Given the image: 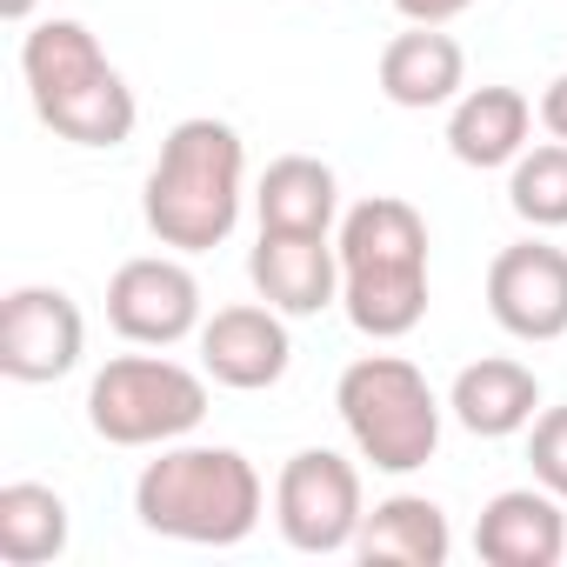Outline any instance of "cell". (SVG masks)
Listing matches in <instances>:
<instances>
[{
	"mask_svg": "<svg viewBox=\"0 0 567 567\" xmlns=\"http://www.w3.org/2000/svg\"><path fill=\"white\" fill-rule=\"evenodd\" d=\"M341 308L368 341H401L427 321V220L394 200L368 194L341 214Z\"/></svg>",
	"mask_w": 567,
	"mask_h": 567,
	"instance_id": "obj_1",
	"label": "cell"
},
{
	"mask_svg": "<svg viewBox=\"0 0 567 567\" xmlns=\"http://www.w3.org/2000/svg\"><path fill=\"white\" fill-rule=\"evenodd\" d=\"M247 200V147L227 121L194 114L161 141V161L147 167V234L174 254H207L234 234Z\"/></svg>",
	"mask_w": 567,
	"mask_h": 567,
	"instance_id": "obj_2",
	"label": "cell"
},
{
	"mask_svg": "<svg viewBox=\"0 0 567 567\" xmlns=\"http://www.w3.org/2000/svg\"><path fill=\"white\" fill-rule=\"evenodd\" d=\"M260 474L240 447H187L167 441L141 481H134V514L147 534L187 540V547H240L260 527Z\"/></svg>",
	"mask_w": 567,
	"mask_h": 567,
	"instance_id": "obj_3",
	"label": "cell"
},
{
	"mask_svg": "<svg viewBox=\"0 0 567 567\" xmlns=\"http://www.w3.org/2000/svg\"><path fill=\"white\" fill-rule=\"evenodd\" d=\"M21 74H28L34 114L74 147H121L141 121L134 87L81 21H34L21 41Z\"/></svg>",
	"mask_w": 567,
	"mask_h": 567,
	"instance_id": "obj_4",
	"label": "cell"
},
{
	"mask_svg": "<svg viewBox=\"0 0 567 567\" xmlns=\"http://www.w3.org/2000/svg\"><path fill=\"white\" fill-rule=\"evenodd\" d=\"M334 408H341V427H348L354 454L374 461L381 474H414L441 447V414L447 408L408 354L348 361L341 381H334Z\"/></svg>",
	"mask_w": 567,
	"mask_h": 567,
	"instance_id": "obj_5",
	"label": "cell"
},
{
	"mask_svg": "<svg viewBox=\"0 0 567 567\" xmlns=\"http://www.w3.org/2000/svg\"><path fill=\"white\" fill-rule=\"evenodd\" d=\"M207 421V374L167 354H121L87 388V427L107 447H167Z\"/></svg>",
	"mask_w": 567,
	"mask_h": 567,
	"instance_id": "obj_6",
	"label": "cell"
},
{
	"mask_svg": "<svg viewBox=\"0 0 567 567\" xmlns=\"http://www.w3.org/2000/svg\"><path fill=\"white\" fill-rule=\"evenodd\" d=\"M368 520V501H361V467L334 447H301L288 454L274 481V527L295 554H341L354 547Z\"/></svg>",
	"mask_w": 567,
	"mask_h": 567,
	"instance_id": "obj_7",
	"label": "cell"
},
{
	"mask_svg": "<svg viewBox=\"0 0 567 567\" xmlns=\"http://www.w3.org/2000/svg\"><path fill=\"white\" fill-rule=\"evenodd\" d=\"M107 321L134 348H174L200 334V280L174 254H134L107 280Z\"/></svg>",
	"mask_w": 567,
	"mask_h": 567,
	"instance_id": "obj_8",
	"label": "cell"
},
{
	"mask_svg": "<svg viewBox=\"0 0 567 567\" xmlns=\"http://www.w3.org/2000/svg\"><path fill=\"white\" fill-rule=\"evenodd\" d=\"M87 354V321L61 288H14L0 301V374L21 388H48L74 374Z\"/></svg>",
	"mask_w": 567,
	"mask_h": 567,
	"instance_id": "obj_9",
	"label": "cell"
},
{
	"mask_svg": "<svg viewBox=\"0 0 567 567\" xmlns=\"http://www.w3.org/2000/svg\"><path fill=\"white\" fill-rule=\"evenodd\" d=\"M487 315L514 341H560L567 334V247L514 240L487 260Z\"/></svg>",
	"mask_w": 567,
	"mask_h": 567,
	"instance_id": "obj_10",
	"label": "cell"
},
{
	"mask_svg": "<svg viewBox=\"0 0 567 567\" xmlns=\"http://www.w3.org/2000/svg\"><path fill=\"white\" fill-rule=\"evenodd\" d=\"M288 368H295V334H288L280 308L240 301V308H214V321H200V374L214 388L260 394Z\"/></svg>",
	"mask_w": 567,
	"mask_h": 567,
	"instance_id": "obj_11",
	"label": "cell"
},
{
	"mask_svg": "<svg viewBox=\"0 0 567 567\" xmlns=\"http://www.w3.org/2000/svg\"><path fill=\"white\" fill-rule=\"evenodd\" d=\"M247 274L267 308H280L288 321H308L321 308L341 301V247L328 234H274L260 227L254 254H247Z\"/></svg>",
	"mask_w": 567,
	"mask_h": 567,
	"instance_id": "obj_12",
	"label": "cell"
},
{
	"mask_svg": "<svg viewBox=\"0 0 567 567\" xmlns=\"http://www.w3.org/2000/svg\"><path fill=\"white\" fill-rule=\"evenodd\" d=\"M474 554L487 567H560V554H567L560 494H547L540 481L494 494L474 520Z\"/></svg>",
	"mask_w": 567,
	"mask_h": 567,
	"instance_id": "obj_13",
	"label": "cell"
},
{
	"mask_svg": "<svg viewBox=\"0 0 567 567\" xmlns=\"http://www.w3.org/2000/svg\"><path fill=\"white\" fill-rule=\"evenodd\" d=\"M461 87H467V54H461L454 34L408 21V34H394V41L381 48V94H388L394 107H408V114L454 107Z\"/></svg>",
	"mask_w": 567,
	"mask_h": 567,
	"instance_id": "obj_14",
	"label": "cell"
},
{
	"mask_svg": "<svg viewBox=\"0 0 567 567\" xmlns=\"http://www.w3.org/2000/svg\"><path fill=\"white\" fill-rule=\"evenodd\" d=\"M447 414H454L467 434H481V441H507V434L534 427V414H540V381H534V368H520V361H507V354L467 361V368L454 374V388H447Z\"/></svg>",
	"mask_w": 567,
	"mask_h": 567,
	"instance_id": "obj_15",
	"label": "cell"
},
{
	"mask_svg": "<svg viewBox=\"0 0 567 567\" xmlns=\"http://www.w3.org/2000/svg\"><path fill=\"white\" fill-rule=\"evenodd\" d=\"M534 134V101L520 87H467L447 114V154L461 167H514Z\"/></svg>",
	"mask_w": 567,
	"mask_h": 567,
	"instance_id": "obj_16",
	"label": "cell"
},
{
	"mask_svg": "<svg viewBox=\"0 0 567 567\" xmlns=\"http://www.w3.org/2000/svg\"><path fill=\"white\" fill-rule=\"evenodd\" d=\"M254 214L274 234H334L341 181L315 154H280V161H267V174L254 187Z\"/></svg>",
	"mask_w": 567,
	"mask_h": 567,
	"instance_id": "obj_17",
	"label": "cell"
},
{
	"mask_svg": "<svg viewBox=\"0 0 567 567\" xmlns=\"http://www.w3.org/2000/svg\"><path fill=\"white\" fill-rule=\"evenodd\" d=\"M354 554H361L368 567H447L454 534H447V514H441L427 494H388V501L361 520Z\"/></svg>",
	"mask_w": 567,
	"mask_h": 567,
	"instance_id": "obj_18",
	"label": "cell"
},
{
	"mask_svg": "<svg viewBox=\"0 0 567 567\" xmlns=\"http://www.w3.org/2000/svg\"><path fill=\"white\" fill-rule=\"evenodd\" d=\"M68 501L41 481H8L0 487V560L8 567H48L68 554Z\"/></svg>",
	"mask_w": 567,
	"mask_h": 567,
	"instance_id": "obj_19",
	"label": "cell"
},
{
	"mask_svg": "<svg viewBox=\"0 0 567 567\" xmlns=\"http://www.w3.org/2000/svg\"><path fill=\"white\" fill-rule=\"evenodd\" d=\"M507 207H514L527 227H540V234L567 227V141L527 147V154L507 167Z\"/></svg>",
	"mask_w": 567,
	"mask_h": 567,
	"instance_id": "obj_20",
	"label": "cell"
},
{
	"mask_svg": "<svg viewBox=\"0 0 567 567\" xmlns=\"http://www.w3.org/2000/svg\"><path fill=\"white\" fill-rule=\"evenodd\" d=\"M527 461H534V481L567 501V408H540V414H534Z\"/></svg>",
	"mask_w": 567,
	"mask_h": 567,
	"instance_id": "obj_21",
	"label": "cell"
},
{
	"mask_svg": "<svg viewBox=\"0 0 567 567\" xmlns=\"http://www.w3.org/2000/svg\"><path fill=\"white\" fill-rule=\"evenodd\" d=\"M467 8H481V0H394V14L414 21V28H447V21H461Z\"/></svg>",
	"mask_w": 567,
	"mask_h": 567,
	"instance_id": "obj_22",
	"label": "cell"
},
{
	"mask_svg": "<svg viewBox=\"0 0 567 567\" xmlns=\"http://www.w3.org/2000/svg\"><path fill=\"white\" fill-rule=\"evenodd\" d=\"M540 127H547L554 141H567V74L547 81V94H540Z\"/></svg>",
	"mask_w": 567,
	"mask_h": 567,
	"instance_id": "obj_23",
	"label": "cell"
},
{
	"mask_svg": "<svg viewBox=\"0 0 567 567\" xmlns=\"http://www.w3.org/2000/svg\"><path fill=\"white\" fill-rule=\"evenodd\" d=\"M34 8H41V0H0V21L21 28V21H34Z\"/></svg>",
	"mask_w": 567,
	"mask_h": 567,
	"instance_id": "obj_24",
	"label": "cell"
}]
</instances>
